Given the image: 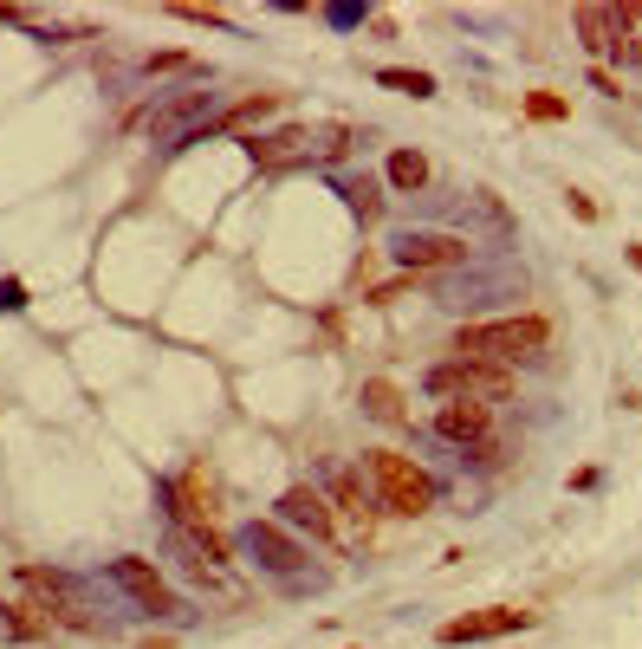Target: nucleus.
Wrapping results in <instances>:
<instances>
[{
  "mask_svg": "<svg viewBox=\"0 0 642 649\" xmlns=\"http://www.w3.org/2000/svg\"><path fill=\"white\" fill-rule=\"evenodd\" d=\"M552 351V318L539 312H513V318H487V325H461L454 332V358H481V363H532Z\"/></svg>",
  "mask_w": 642,
  "mask_h": 649,
  "instance_id": "obj_1",
  "label": "nucleus"
},
{
  "mask_svg": "<svg viewBox=\"0 0 642 649\" xmlns=\"http://www.w3.org/2000/svg\"><path fill=\"white\" fill-rule=\"evenodd\" d=\"M363 474L376 488V506L396 513V519H423L428 506H435V481H428L409 455H396V448H370L363 455Z\"/></svg>",
  "mask_w": 642,
  "mask_h": 649,
  "instance_id": "obj_2",
  "label": "nucleus"
},
{
  "mask_svg": "<svg viewBox=\"0 0 642 649\" xmlns=\"http://www.w3.org/2000/svg\"><path fill=\"white\" fill-rule=\"evenodd\" d=\"M423 383H428V396H441V403L448 396H468V403H487L494 410V403L513 396V370L506 363H481V358H441Z\"/></svg>",
  "mask_w": 642,
  "mask_h": 649,
  "instance_id": "obj_3",
  "label": "nucleus"
},
{
  "mask_svg": "<svg viewBox=\"0 0 642 649\" xmlns=\"http://www.w3.org/2000/svg\"><path fill=\"white\" fill-rule=\"evenodd\" d=\"M435 435H448V441H461V448H474L481 461H494V410L487 403H468V396H448L441 410H435Z\"/></svg>",
  "mask_w": 642,
  "mask_h": 649,
  "instance_id": "obj_4",
  "label": "nucleus"
},
{
  "mask_svg": "<svg viewBox=\"0 0 642 649\" xmlns=\"http://www.w3.org/2000/svg\"><path fill=\"white\" fill-rule=\"evenodd\" d=\"M532 624V611H519V604H494V611H468V617H448L435 637L454 649V644H494V637H513V630H526Z\"/></svg>",
  "mask_w": 642,
  "mask_h": 649,
  "instance_id": "obj_5",
  "label": "nucleus"
},
{
  "mask_svg": "<svg viewBox=\"0 0 642 649\" xmlns=\"http://www.w3.org/2000/svg\"><path fill=\"white\" fill-rule=\"evenodd\" d=\"M396 260H403V273H409V280H423V273H448V267H461V260H468V240H461V234H403V240H396Z\"/></svg>",
  "mask_w": 642,
  "mask_h": 649,
  "instance_id": "obj_6",
  "label": "nucleus"
},
{
  "mask_svg": "<svg viewBox=\"0 0 642 649\" xmlns=\"http://www.w3.org/2000/svg\"><path fill=\"white\" fill-rule=\"evenodd\" d=\"M280 519L285 526H299V533H312V539H331V533H338V506L325 501L318 488H285L280 494Z\"/></svg>",
  "mask_w": 642,
  "mask_h": 649,
  "instance_id": "obj_7",
  "label": "nucleus"
},
{
  "mask_svg": "<svg viewBox=\"0 0 642 649\" xmlns=\"http://www.w3.org/2000/svg\"><path fill=\"white\" fill-rule=\"evenodd\" d=\"M20 584L40 597L46 624H78V630H85V617H78V604H71V578L46 572V566H20Z\"/></svg>",
  "mask_w": 642,
  "mask_h": 649,
  "instance_id": "obj_8",
  "label": "nucleus"
},
{
  "mask_svg": "<svg viewBox=\"0 0 642 649\" xmlns=\"http://www.w3.org/2000/svg\"><path fill=\"white\" fill-rule=\"evenodd\" d=\"M111 578L137 597L143 611H176V591L162 584V572H156L149 559H111Z\"/></svg>",
  "mask_w": 642,
  "mask_h": 649,
  "instance_id": "obj_9",
  "label": "nucleus"
},
{
  "mask_svg": "<svg viewBox=\"0 0 642 649\" xmlns=\"http://www.w3.org/2000/svg\"><path fill=\"white\" fill-rule=\"evenodd\" d=\"M577 40L590 53H623V26H617V7H577Z\"/></svg>",
  "mask_w": 642,
  "mask_h": 649,
  "instance_id": "obj_10",
  "label": "nucleus"
},
{
  "mask_svg": "<svg viewBox=\"0 0 642 649\" xmlns=\"http://www.w3.org/2000/svg\"><path fill=\"white\" fill-rule=\"evenodd\" d=\"M247 546H254V552H260V559H267L273 572H292V566H299V552H292V539H285V533L273 526V519H260V526L247 533Z\"/></svg>",
  "mask_w": 642,
  "mask_h": 649,
  "instance_id": "obj_11",
  "label": "nucleus"
},
{
  "mask_svg": "<svg viewBox=\"0 0 642 649\" xmlns=\"http://www.w3.org/2000/svg\"><path fill=\"white\" fill-rule=\"evenodd\" d=\"M325 501H338V506H345V519H357V526L370 533V519H376V501L363 494V474H338V488H331Z\"/></svg>",
  "mask_w": 642,
  "mask_h": 649,
  "instance_id": "obj_12",
  "label": "nucleus"
},
{
  "mask_svg": "<svg viewBox=\"0 0 642 649\" xmlns=\"http://www.w3.org/2000/svg\"><path fill=\"white\" fill-rule=\"evenodd\" d=\"M363 410H370L376 423H403V390H396L390 377H370V383H363Z\"/></svg>",
  "mask_w": 642,
  "mask_h": 649,
  "instance_id": "obj_13",
  "label": "nucleus"
},
{
  "mask_svg": "<svg viewBox=\"0 0 642 649\" xmlns=\"http://www.w3.org/2000/svg\"><path fill=\"white\" fill-rule=\"evenodd\" d=\"M299 144H305V131H299V124H285L280 137H247V156L273 169V163H285V156H292V149H299Z\"/></svg>",
  "mask_w": 642,
  "mask_h": 649,
  "instance_id": "obj_14",
  "label": "nucleus"
},
{
  "mask_svg": "<svg viewBox=\"0 0 642 649\" xmlns=\"http://www.w3.org/2000/svg\"><path fill=\"white\" fill-rule=\"evenodd\" d=\"M390 182H396L403 195H416V189L428 182V156H416V149H396V156H390Z\"/></svg>",
  "mask_w": 642,
  "mask_h": 649,
  "instance_id": "obj_15",
  "label": "nucleus"
},
{
  "mask_svg": "<svg viewBox=\"0 0 642 649\" xmlns=\"http://www.w3.org/2000/svg\"><path fill=\"white\" fill-rule=\"evenodd\" d=\"M280 104H285L280 91H260V98H240V104H234V111L221 118V131H240V124H254V118H273Z\"/></svg>",
  "mask_w": 642,
  "mask_h": 649,
  "instance_id": "obj_16",
  "label": "nucleus"
},
{
  "mask_svg": "<svg viewBox=\"0 0 642 649\" xmlns=\"http://www.w3.org/2000/svg\"><path fill=\"white\" fill-rule=\"evenodd\" d=\"M376 85H390V91H409V98H435V78L428 72H403V66H383Z\"/></svg>",
  "mask_w": 642,
  "mask_h": 649,
  "instance_id": "obj_17",
  "label": "nucleus"
},
{
  "mask_svg": "<svg viewBox=\"0 0 642 649\" xmlns=\"http://www.w3.org/2000/svg\"><path fill=\"white\" fill-rule=\"evenodd\" d=\"M565 111H571V104L559 98V91H532V98H526V118H539V124H559Z\"/></svg>",
  "mask_w": 642,
  "mask_h": 649,
  "instance_id": "obj_18",
  "label": "nucleus"
},
{
  "mask_svg": "<svg viewBox=\"0 0 642 649\" xmlns=\"http://www.w3.org/2000/svg\"><path fill=\"white\" fill-rule=\"evenodd\" d=\"M345 195H351V209H357L363 221H376V215H383V202H376V189H370V182H351Z\"/></svg>",
  "mask_w": 642,
  "mask_h": 649,
  "instance_id": "obj_19",
  "label": "nucleus"
},
{
  "mask_svg": "<svg viewBox=\"0 0 642 649\" xmlns=\"http://www.w3.org/2000/svg\"><path fill=\"white\" fill-rule=\"evenodd\" d=\"M590 85H597V91H610V98H617V91H623V78L610 72V66H590Z\"/></svg>",
  "mask_w": 642,
  "mask_h": 649,
  "instance_id": "obj_20",
  "label": "nucleus"
},
{
  "mask_svg": "<svg viewBox=\"0 0 642 649\" xmlns=\"http://www.w3.org/2000/svg\"><path fill=\"white\" fill-rule=\"evenodd\" d=\"M137 649H176V637H143Z\"/></svg>",
  "mask_w": 642,
  "mask_h": 649,
  "instance_id": "obj_21",
  "label": "nucleus"
}]
</instances>
